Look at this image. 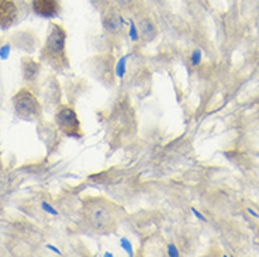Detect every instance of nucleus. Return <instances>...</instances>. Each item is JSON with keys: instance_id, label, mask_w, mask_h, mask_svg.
I'll use <instances>...</instances> for the list:
<instances>
[{"instance_id": "nucleus-1", "label": "nucleus", "mask_w": 259, "mask_h": 257, "mask_svg": "<svg viewBox=\"0 0 259 257\" xmlns=\"http://www.w3.org/2000/svg\"><path fill=\"white\" fill-rule=\"evenodd\" d=\"M66 45V32L61 24H51L50 34L42 48V58L52 65L55 69H65L68 66V57L65 51Z\"/></svg>"}, {"instance_id": "nucleus-2", "label": "nucleus", "mask_w": 259, "mask_h": 257, "mask_svg": "<svg viewBox=\"0 0 259 257\" xmlns=\"http://www.w3.org/2000/svg\"><path fill=\"white\" fill-rule=\"evenodd\" d=\"M84 217L93 231L109 235L116 231L117 221L111 208L100 199H91L84 204Z\"/></svg>"}, {"instance_id": "nucleus-3", "label": "nucleus", "mask_w": 259, "mask_h": 257, "mask_svg": "<svg viewBox=\"0 0 259 257\" xmlns=\"http://www.w3.org/2000/svg\"><path fill=\"white\" fill-rule=\"evenodd\" d=\"M13 107L21 120H35L41 116V106L37 97L28 89H21L13 97Z\"/></svg>"}, {"instance_id": "nucleus-4", "label": "nucleus", "mask_w": 259, "mask_h": 257, "mask_svg": "<svg viewBox=\"0 0 259 257\" xmlns=\"http://www.w3.org/2000/svg\"><path fill=\"white\" fill-rule=\"evenodd\" d=\"M55 122L65 135L76 139H80L83 136L78 114L69 106H59L55 113Z\"/></svg>"}, {"instance_id": "nucleus-5", "label": "nucleus", "mask_w": 259, "mask_h": 257, "mask_svg": "<svg viewBox=\"0 0 259 257\" xmlns=\"http://www.w3.org/2000/svg\"><path fill=\"white\" fill-rule=\"evenodd\" d=\"M123 24L124 20L120 14H117L114 10H110V9H104L103 13H102V26L106 31L109 34H120L123 31Z\"/></svg>"}, {"instance_id": "nucleus-6", "label": "nucleus", "mask_w": 259, "mask_h": 257, "mask_svg": "<svg viewBox=\"0 0 259 257\" xmlns=\"http://www.w3.org/2000/svg\"><path fill=\"white\" fill-rule=\"evenodd\" d=\"M17 5L14 0H0V28H9L17 19Z\"/></svg>"}, {"instance_id": "nucleus-7", "label": "nucleus", "mask_w": 259, "mask_h": 257, "mask_svg": "<svg viewBox=\"0 0 259 257\" xmlns=\"http://www.w3.org/2000/svg\"><path fill=\"white\" fill-rule=\"evenodd\" d=\"M32 7H34V12L42 16V17H55L59 13V0H32Z\"/></svg>"}, {"instance_id": "nucleus-8", "label": "nucleus", "mask_w": 259, "mask_h": 257, "mask_svg": "<svg viewBox=\"0 0 259 257\" xmlns=\"http://www.w3.org/2000/svg\"><path fill=\"white\" fill-rule=\"evenodd\" d=\"M137 28H138L140 35H141L145 41H152V39H155L156 35H158V27H156L155 23L152 21V19H149V17H143V19L138 20Z\"/></svg>"}, {"instance_id": "nucleus-9", "label": "nucleus", "mask_w": 259, "mask_h": 257, "mask_svg": "<svg viewBox=\"0 0 259 257\" xmlns=\"http://www.w3.org/2000/svg\"><path fill=\"white\" fill-rule=\"evenodd\" d=\"M21 71H23V76L28 82L35 80V77L38 76L39 72V64L35 62L34 59L23 58V64H21Z\"/></svg>"}, {"instance_id": "nucleus-10", "label": "nucleus", "mask_w": 259, "mask_h": 257, "mask_svg": "<svg viewBox=\"0 0 259 257\" xmlns=\"http://www.w3.org/2000/svg\"><path fill=\"white\" fill-rule=\"evenodd\" d=\"M130 55H124L123 58L118 59V62L116 65V75L118 79H123L125 72H127V61H128Z\"/></svg>"}, {"instance_id": "nucleus-11", "label": "nucleus", "mask_w": 259, "mask_h": 257, "mask_svg": "<svg viewBox=\"0 0 259 257\" xmlns=\"http://www.w3.org/2000/svg\"><path fill=\"white\" fill-rule=\"evenodd\" d=\"M130 38H131V41H134V42H137L140 39V32H138V28H137L134 21L130 23Z\"/></svg>"}, {"instance_id": "nucleus-12", "label": "nucleus", "mask_w": 259, "mask_h": 257, "mask_svg": "<svg viewBox=\"0 0 259 257\" xmlns=\"http://www.w3.org/2000/svg\"><path fill=\"white\" fill-rule=\"evenodd\" d=\"M120 244H121V247H123L124 250H125V253H127L128 256H133V254H134V251H133V246H131V243H130L128 239L121 238V240H120Z\"/></svg>"}, {"instance_id": "nucleus-13", "label": "nucleus", "mask_w": 259, "mask_h": 257, "mask_svg": "<svg viewBox=\"0 0 259 257\" xmlns=\"http://www.w3.org/2000/svg\"><path fill=\"white\" fill-rule=\"evenodd\" d=\"M201 62V51L200 49H194L192 54V65L197 66Z\"/></svg>"}, {"instance_id": "nucleus-14", "label": "nucleus", "mask_w": 259, "mask_h": 257, "mask_svg": "<svg viewBox=\"0 0 259 257\" xmlns=\"http://www.w3.org/2000/svg\"><path fill=\"white\" fill-rule=\"evenodd\" d=\"M93 6L96 7V9H99V10H102L103 12L104 9H106V6H107V0H89Z\"/></svg>"}, {"instance_id": "nucleus-15", "label": "nucleus", "mask_w": 259, "mask_h": 257, "mask_svg": "<svg viewBox=\"0 0 259 257\" xmlns=\"http://www.w3.org/2000/svg\"><path fill=\"white\" fill-rule=\"evenodd\" d=\"M168 256L169 257H179V250H178V247H176L174 243L168 244Z\"/></svg>"}, {"instance_id": "nucleus-16", "label": "nucleus", "mask_w": 259, "mask_h": 257, "mask_svg": "<svg viewBox=\"0 0 259 257\" xmlns=\"http://www.w3.org/2000/svg\"><path fill=\"white\" fill-rule=\"evenodd\" d=\"M114 3H116L117 6H121V7H128L133 5V2L134 0H113Z\"/></svg>"}, {"instance_id": "nucleus-17", "label": "nucleus", "mask_w": 259, "mask_h": 257, "mask_svg": "<svg viewBox=\"0 0 259 257\" xmlns=\"http://www.w3.org/2000/svg\"><path fill=\"white\" fill-rule=\"evenodd\" d=\"M42 207H44V210H46V211L51 212V214H54V215H57V214H58V212L55 211L54 208H51V207L48 205V204H42Z\"/></svg>"}, {"instance_id": "nucleus-18", "label": "nucleus", "mask_w": 259, "mask_h": 257, "mask_svg": "<svg viewBox=\"0 0 259 257\" xmlns=\"http://www.w3.org/2000/svg\"><path fill=\"white\" fill-rule=\"evenodd\" d=\"M192 212H193L194 215H196V217H197V218H199V219H201V221H206V218H204V217L201 215L200 212L196 211V208H192Z\"/></svg>"}, {"instance_id": "nucleus-19", "label": "nucleus", "mask_w": 259, "mask_h": 257, "mask_svg": "<svg viewBox=\"0 0 259 257\" xmlns=\"http://www.w3.org/2000/svg\"><path fill=\"white\" fill-rule=\"evenodd\" d=\"M104 257H113V254L109 253V251H106V253H104Z\"/></svg>"}]
</instances>
